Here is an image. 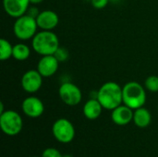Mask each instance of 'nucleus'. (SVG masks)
<instances>
[{
  "instance_id": "obj_7",
  "label": "nucleus",
  "mask_w": 158,
  "mask_h": 157,
  "mask_svg": "<svg viewBox=\"0 0 158 157\" xmlns=\"http://www.w3.org/2000/svg\"><path fill=\"white\" fill-rule=\"evenodd\" d=\"M58 94L62 102L69 106H75L79 105L82 99V93L81 89L69 81H65L60 85L58 89Z\"/></svg>"
},
{
  "instance_id": "obj_5",
  "label": "nucleus",
  "mask_w": 158,
  "mask_h": 157,
  "mask_svg": "<svg viewBox=\"0 0 158 157\" xmlns=\"http://www.w3.org/2000/svg\"><path fill=\"white\" fill-rule=\"evenodd\" d=\"M22 127L23 121L18 112L6 110L0 114V128L5 134L15 136L21 131Z\"/></svg>"
},
{
  "instance_id": "obj_1",
  "label": "nucleus",
  "mask_w": 158,
  "mask_h": 157,
  "mask_svg": "<svg viewBox=\"0 0 158 157\" xmlns=\"http://www.w3.org/2000/svg\"><path fill=\"white\" fill-rule=\"evenodd\" d=\"M96 98L104 109L113 110L123 103L122 87L115 81H107L99 88Z\"/></svg>"
},
{
  "instance_id": "obj_4",
  "label": "nucleus",
  "mask_w": 158,
  "mask_h": 157,
  "mask_svg": "<svg viewBox=\"0 0 158 157\" xmlns=\"http://www.w3.org/2000/svg\"><path fill=\"white\" fill-rule=\"evenodd\" d=\"M38 25L36 18L28 14L17 18L13 25V32L15 36L20 41H27L32 39L37 31Z\"/></svg>"
},
{
  "instance_id": "obj_17",
  "label": "nucleus",
  "mask_w": 158,
  "mask_h": 157,
  "mask_svg": "<svg viewBox=\"0 0 158 157\" xmlns=\"http://www.w3.org/2000/svg\"><path fill=\"white\" fill-rule=\"evenodd\" d=\"M13 54V45L5 38L0 40V59L6 61L12 56Z\"/></svg>"
},
{
  "instance_id": "obj_27",
  "label": "nucleus",
  "mask_w": 158,
  "mask_h": 157,
  "mask_svg": "<svg viewBox=\"0 0 158 157\" xmlns=\"http://www.w3.org/2000/svg\"><path fill=\"white\" fill-rule=\"evenodd\" d=\"M157 110H158V106H157Z\"/></svg>"
},
{
  "instance_id": "obj_26",
  "label": "nucleus",
  "mask_w": 158,
  "mask_h": 157,
  "mask_svg": "<svg viewBox=\"0 0 158 157\" xmlns=\"http://www.w3.org/2000/svg\"><path fill=\"white\" fill-rule=\"evenodd\" d=\"M86 1H92V0H86Z\"/></svg>"
},
{
  "instance_id": "obj_18",
  "label": "nucleus",
  "mask_w": 158,
  "mask_h": 157,
  "mask_svg": "<svg viewBox=\"0 0 158 157\" xmlns=\"http://www.w3.org/2000/svg\"><path fill=\"white\" fill-rule=\"evenodd\" d=\"M145 89L151 93H157L158 92V76L152 75L149 76L144 81Z\"/></svg>"
},
{
  "instance_id": "obj_24",
  "label": "nucleus",
  "mask_w": 158,
  "mask_h": 157,
  "mask_svg": "<svg viewBox=\"0 0 158 157\" xmlns=\"http://www.w3.org/2000/svg\"><path fill=\"white\" fill-rule=\"evenodd\" d=\"M110 2H112V3H118V2H119L120 0H109Z\"/></svg>"
},
{
  "instance_id": "obj_9",
  "label": "nucleus",
  "mask_w": 158,
  "mask_h": 157,
  "mask_svg": "<svg viewBox=\"0 0 158 157\" xmlns=\"http://www.w3.org/2000/svg\"><path fill=\"white\" fill-rule=\"evenodd\" d=\"M21 108L23 113L31 118H36L41 117L44 112V103L35 96H30L23 100L21 104Z\"/></svg>"
},
{
  "instance_id": "obj_25",
  "label": "nucleus",
  "mask_w": 158,
  "mask_h": 157,
  "mask_svg": "<svg viewBox=\"0 0 158 157\" xmlns=\"http://www.w3.org/2000/svg\"><path fill=\"white\" fill-rule=\"evenodd\" d=\"M63 157H72L71 155H63Z\"/></svg>"
},
{
  "instance_id": "obj_19",
  "label": "nucleus",
  "mask_w": 158,
  "mask_h": 157,
  "mask_svg": "<svg viewBox=\"0 0 158 157\" xmlns=\"http://www.w3.org/2000/svg\"><path fill=\"white\" fill-rule=\"evenodd\" d=\"M54 56L56 57V59L59 62H64V61H66L69 58V52H68L67 49L59 46V48L56 50V52L55 53Z\"/></svg>"
},
{
  "instance_id": "obj_21",
  "label": "nucleus",
  "mask_w": 158,
  "mask_h": 157,
  "mask_svg": "<svg viewBox=\"0 0 158 157\" xmlns=\"http://www.w3.org/2000/svg\"><path fill=\"white\" fill-rule=\"evenodd\" d=\"M109 2H110L109 0H92L91 1L92 6L96 9H102L106 7Z\"/></svg>"
},
{
  "instance_id": "obj_12",
  "label": "nucleus",
  "mask_w": 158,
  "mask_h": 157,
  "mask_svg": "<svg viewBox=\"0 0 158 157\" xmlns=\"http://www.w3.org/2000/svg\"><path fill=\"white\" fill-rule=\"evenodd\" d=\"M36 22L38 28L44 31H52L59 23L58 15L53 10H44L36 17Z\"/></svg>"
},
{
  "instance_id": "obj_10",
  "label": "nucleus",
  "mask_w": 158,
  "mask_h": 157,
  "mask_svg": "<svg viewBox=\"0 0 158 157\" xmlns=\"http://www.w3.org/2000/svg\"><path fill=\"white\" fill-rule=\"evenodd\" d=\"M30 0H3L5 12L15 19L26 14L30 7Z\"/></svg>"
},
{
  "instance_id": "obj_3",
  "label": "nucleus",
  "mask_w": 158,
  "mask_h": 157,
  "mask_svg": "<svg viewBox=\"0 0 158 157\" xmlns=\"http://www.w3.org/2000/svg\"><path fill=\"white\" fill-rule=\"evenodd\" d=\"M123 104L131 109L143 107L146 103V92L141 83L129 81L122 87Z\"/></svg>"
},
{
  "instance_id": "obj_6",
  "label": "nucleus",
  "mask_w": 158,
  "mask_h": 157,
  "mask_svg": "<svg viewBox=\"0 0 158 157\" xmlns=\"http://www.w3.org/2000/svg\"><path fill=\"white\" fill-rule=\"evenodd\" d=\"M52 132L56 140L62 143H69L75 137L74 126L66 118H59L55 121L52 127Z\"/></svg>"
},
{
  "instance_id": "obj_23",
  "label": "nucleus",
  "mask_w": 158,
  "mask_h": 157,
  "mask_svg": "<svg viewBox=\"0 0 158 157\" xmlns=\"http://www.w3.org/2000/svg\"><path fill=\"white\" fill-rule=\"evenodd\" d=\"M3 112H5V111H4V104L1 102V103H0V114H2Z\"/></svg>"
},
{
  "instance_id": "obj_14",
  "label": "nucleus",
  "mask_w": 158,
  "mask_h": 157,
  "mask_svg": "<svg viewBox=\"0 0 158 157\" xmlns=\"http://www.w3.org/2000/svg\"><path fill=\"white\" fill-rule=\"evenodd\" d=\"M103 108L97 98H91L83 105V115L87 119L94 120L100 117Z\"/></svg>"
},
{
  "instance_id": "obj_11",
  "label": "nucleus",
  "mask_w": 158,
  "mask_h": 157,
  "mask_svg": "<svg viewBox=\"0 0 158 157\" xmlns=\"http://www.w3.org/2000/svg\"><path fill=\"white\" fill-rule=\"evenodd\" d=\"M59 61L54 55L43 56L37 64V70L44 78H50L54 76L59 67Z\"/></svg>"
},
{
  "instance_id": "obj_15",
  "label": "nucleus",
  "mask_w": 158,
  "mask_h": 157,
  "mask_svg": "<svg viewBox=\"0 0 158 157\" xmlns=\"http://www.w3.org/2000/svg\"><path fill=\"white\" fill-rule=\"evenodd\" d=\"M152 121V116L148 109L143 107L137 108L133 113V122L139 128H146Z\"/></svg>"
},
{
  "instance_id": "obj_16",
  "label": "nucleus",
  "mask_w": 158,
  "mask_h": 157,
  "mask_svg": "<svg viewBox=\"0 0 158 157\" xmlns=\"http://www.w3.org/2000/svg\"><path fill=\"white\" fill-rule=\"evenodd\" d=\"M31 56V49L30 47L22 43H19L13 45V54L12 57H14L18 61H24L27 60Z\"/></svg>"
},
{
  "instance_id": "obj_13",
  "label": "nucleus",
  "mask_w": 158,
  "mask_h": 157,
  "mask_svg": "<svg viewBox=\"0 0 158 157\" xmlns=\"http://www.w3.org/2000/svg\"><path fill=\"white\" fill-rule=\"evenodd\" d=\"M133 109L131 107L127 106L126 105H120L112 110L111 119L116 125L125 126L133 120Z\"/></svg>"
},
{
  "instance_id": "obj_8",
  "label": "nucleus",
  "mask_w": 158,
  "mask_h": 157,
  "mask_svg": "<svg viewBox=\"0 0 158 157\" xmlns=\"http://www.w3.org/2000/svg\"><path fill=\"white\" fill-rule=\"evenodd\" d=\"M44 77L37 69H31L26 71L21 78V87L28 93H37L43 85Z\"/></svg>"
},
{
  "instance_id": "obj_20",
  "label": "nucleus",
  "mask_w": 158,
  "mask_h": 157,
  "mask_svg": "<svg viewBox=\"0 0 158 157\" xmlns=\"http://www.w3.org/2000/svg\"><path fill=\"white\" fill-rule=\"evenodd\" d=\"M42 157H63V155L58 150L55 148H47L43 152Z\"/></svg>"
},
{
  "instance_id": "obj_2",
  "label": "nucleus",
  "mask_w": 158,
  "mask_h": 157,
  "mask_svg": "<svg viewBox=\"0 0 158 157\" xmlns=\"http://www.w3.org/2000/svg\"><path fill=\"white\" fill-rule=\"evenodd\" d=\"M32 49L39 55L49 56L55 55L59 48V39L57 35L52 31H38L31 39Z\"/></svg>"
},
{
  "instance_id": "obj_22",
  "label": "nucleus",
  "mask_w": 158,
  "mask_h": 157,
  "mask_svg": "<svg viewBox=\"0 0 158 157\" xmlns=\"http://www.w3.org/2000/svg\"><path fill=\"white\" fill-rule=\"evenodd\" d=\"M44 0H30L31 4L32 5H38V4H41Z\"/></svg>"
}]
</instances>
